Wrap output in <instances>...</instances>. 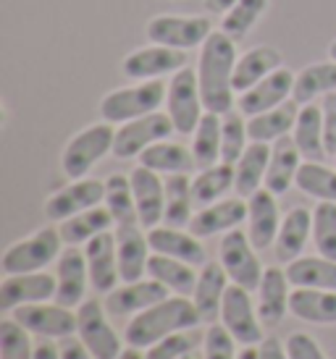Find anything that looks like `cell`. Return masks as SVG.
Instances as JSON below:
<instances>
[{
    "mask_svg": "<svg viewBox=\"0 0 336 359\" xmlns=\"http://www.w3.org/2000/svg\"><path fill=\"white\" fill-rule=\"evenodd\" d=\"M237 42L224 32H210L200 50V95L208 113L226 116L234 105V66H237Z\"/></svg>",
    "mask_w": 336,
    "mask_h": 359,
    "instance_id": "cell-1",
    "label": "cell"
},
{
    "mask_svg": "<svg viewBox=\"0 0 336 359\" xmlns=\"http://www.w3.org/2000/svg\"><path fill=\"white\" fill-rule=\"evenodd\" d=\"M200 323L202 318H200L195 302L176 294V297H168V299L148 307L145 312L134 315L127 325V344L137 346V349H150L153 344L163 341L171 333L195 330Z\"/></svg>",
    "mask_w": 336,
    "mask_h": 359,
    "instance_id": "cell-2",
    "label": "cell"
},
{
    "mask_svg": "<svg viewBox=\"0 0 336 359\" xmlns=\"http://www.w3.org/2000/svg\"><path fill=\"white\" fill-rule=\"evenodd\" d=\"M166 84L160 79H148L134 87H121L103 97L100 116L108 123H127V121L150 116L166 102Z\"/></svg>",
    "mask_w": 336,
    "mask_h": 359,
    "instance_id": "cell-3",
    "label": "cell"
},
{
    "mask_svg": "<svg viewBox=\"0 0 336 359\" xmlns=\"http://www.w3.org/2000/svg\"><path fill=\"white\" fill-rule=\"evenodd\" d=\"M113 142H116V131L108 121L82 129L77 137H71V142L63 150V158H60L63 173L74 181L87 179V173L95 168V163L100 158H105L108 152H113Z\"/></svg>",
    "mask_w": 336,
    "mask_h": 359,
    "instance_id": "cell-4",
    "label": "cell"
},
{
    "mask_svg": "<svg viewBox=\"0 0 336 359\" xmlns=\"http://www.w3.org/2000/svg\"><path fill=\"white\" fill-rule=\"evenodd\" d=\"M60 231L58 229H40L27 239L11 244L3 252V273L6 276H19V273H37L45 270L50 262L60 257Z\"/></svg>",
    "mask_w": 336,
    "mask_h": 359,
    "instance_id": "cell-5",
    "label": "cell"
},
{
    "mask_svg": "<svg viewBox=\"0 0 336 359\" xmlns=\"http://www.w3.org/2000/svg\"><path fill=\"white\" fill-rule=\"evenodd\" d=\"M218 257H221L218 262L224 265L231 283H237L247 291H255L260 286L266 268L260 265L255 247H252V241L245 231H226V236L221 239V247H218Z\"/></svg>",
    "mask_w": 336,
    "mask_h": 359,
    "instance_id": "cell-6",
    "label": "cell"
},
{
    "mask_svg": "<svg viewBox=\"0 0 336 359\" xmlns=\"http://www.w3.org/2000/svg\"><path fill=\"white\" fill-rule=\"evenodd\" d=\"M168 116L174 121V129L179 134H195L200 118L205 116L202 113V95H200V79L198 71H192L189 66H184L181 71L174 74V79L168 84Z\"/></svg>",
    "mask_w": 336,
    "mask_h": 359,
    "instance_id": "cell-7",
    "label": "cell"
},
{
    "mask_svg": "<svg viewBox=\"0 0 336 359\" xmlns=\"http://www.w3.org/2000/svg\"><path fill=\"white\" fill-rule=\"evenodd\" d=\"M77 336L84 341L95 359H116L124 351L119 333L108 323L98 299H84L77 307Z\"/></svg>",
    "mask_w": 336,
    "mask_h": 359,
    "instance_id": "cell-8",
    "label": "cell"
},
{
    "mask_svg": "<svg viewBox=\"0 0 336 359\" xmlns=\"http://www.w3.org/2000/svg\"><path fill=\"white\" fill-rule=\"evenodd\" d=\"M174 121L168 113H150L142 118L127 121L121 123V129L116 131V142H113V155L119 160L139 158L148 150L150 144H155L160 140H168L174 134Z\"/></svg>",
    "mask_w": 336,
    "mask_h": 359,
    "instance_id": "cell-9",
    "label": "cell"
},
{
    "mask_svg": "<svg viewBox=\"0 0 336 359\" xmlns=\"http://www.w3.org/2000/svg\"><path fill=\"white\" fill-rule=\"evenodd\" d=\"M221 323L228 328V333L242 344V346H257L263 336V323L257 315V307H252V297L247 289L231 283L226 289L224 304H221Z\"/></svg>",
    "mask_w": 336,
    "mask_h": 359,
    "instance_id": "cell-10",
    "label": "cell"
},
{
    "mask_svg": "<svg viewBox=\"0 0 336 359\" xmlns=\"http://www.w3.org/2000/svg\"><path fill=\"white\" fill-rule=\"evenodd\" d=\"M11 318L40 339H66L77 333V312L63 304H24L11 309Z\"/></svg>",
    "mask_w": 336,
    "mask_h": 359,
    "instance_id": "cell-11",
    "label": "cell"
},
{
    "mask_svg": "<svg viewBox=\"0 0 336 359\" xmlns=\"http://www.w3.org/2000/svg\"><path fill=\"white\" fill-rule=\"evenodd\" d=\"M210 21L205 16H155L148 21V37L155 45L176 50H192L210 37Z\"/></svg>",
    "mask_w": 336,
    "mask_h": 359,
    "instance_id": "cell-12",
    "label": "cell"
},
{
    "mask_svg": "<svg viewBox=\"0 0 336 359\" xmlns=\"http://www.w3.org/2000/svg\"><path fill=\"white\" fill-rule=\"evenodd\" d=\"M56 291H58V278L45 270L6 276L0 283V307L11 312L24 304H40V302L56 299Z\"/></svg>",
    "mask_w": 336,
    "mask_h": 359,
    "instance_id": "cell-13",
    "label": "cell"
},
{
    "mask_svg": "<svg viewBox=\"0 0 336 359\" xmlns=\"http://www.w3.org/2000/svg\"><path fill=\"white\" fill-rule=\"evenodd\" d=\"M105 200V184L98 179H79L71 181L69 187L58 189L48 202H45V215L50 220H63L74 218L89 208H98Z\"/></svg>",
    "mask_w": 336,
    "mask_h": 359,
    "instance_id": "cell-14",
    "label": "cell"
},
{
    "mask_svg": "<svg viewBox=\"0 0 336 359\" xmlns=\"http://www.w3.org/2000/svg\"><path fill=\"white\" fill-rule=\"evenodd\" d=\"M295 74L289 69H276L273 74H268L266 79H260L255 87H250L247 92L239 95V113L242 116H260L266 110H273L276 105L289 100V95L295 92Z\"/></svg>",
    "mask_w": 336,
    "mask_h": 359,
    "instance_id": "cell-15",
    "label": "cell"
},
{
    "mask_svg": "<svg viewBox=\"0 0 336 359\" xmlns=\"http://www.w3.org/2000/svg\"><path fill=\"white\" fill-rule=\"evenodd\" d=\"M84 255H87L89 268V286L98 294H110L121 280L119 273V255H116V233H100L95 239L84 244Z\"/></svg>",
    "mask_w": 336,
    "mask_h": 359,
    "instance_id": "cell-16",
    "label": "cell"
},
{
    "mask_svg": "<svg viewBox=\"0 0 336 359\" xmlns=\"http://www.w3.org/2000/svg\"><path fill=\"white\" fill-rule=\"evenodd\" d=\"M184 66H187L184 50L168 48V45H153V48H142L127 55L121 69L129 79H158L166 74H176Z\"/></svg>",
    "mask_w": 336,
    "mask_h": 359,
    "instance_id": "cell-17",
    "label": "cell"
},
{
    "mask_svg": "<svg viewBox=\"0 0 336 359\" xmlns=\"http://www.w3.org/2000/svg\"><path fill=\"white\" fill-rule=\"evenodd\" d=\"M129 179H131V189H134L139 226L155 229L166 215V181L160 179V173L145 168V165H137Z\"/></svg>",
    "mask_w": 336,
    "mask_h": 359,
    "instance_id": "cell-18",
    "label": "cell"
},
{
    "mask_svg": "<svg viewBox=\"0 0 336 359\" xmlns=\"http://www.w3.org/2000/svg\"><path fill=\"white\" fill-rule=\"evenodd\" d=\"M56 278H58V291H56V302L63 307H79L84 302V291L89 283V268L87 255L77 247L60 252L56 259Z\"/></svg>",
    "mask_w": 336,
    "mask_h": 359,
    "instance_id": "cell-19",
    "label": "cell"
},
{
    "mask_svg": "<svg viewBox=\"0 0 336 359\" xmlns=\"http://www.w3.org/2000/svg\"><path fill=\"white\" fill-rule=\"evenodd\" d=\"M247 236L255 250H268L276 241L281 218L273 191L257 189L252 197H247Z\"/></svg>",
    "mask_w": 336,
    "mask_h": 359,
    "instance_id": "cell-20",
    "label": "cell"
},
{
    "mask_svg": "<svg viewBox=\"0 0 336 359\" xmlns=\"http://www.w3.org/2000/svg\"><path fill=\"white\" fill-rule=\"evenodd\" d=\"M168 286H163L160 280L150 278V280H134V283H124L121 289H113L105 299V309L110 315H139L148 307L158 304V302L168 299Z\"/></svg>",
    "mask_w": 336,
    "mask_h": 359,
    "instance_id": "cell-21",
    "label": "cell"
},
{
    "mask_svg": "<svg viewBox=\"0 0 336 359\" xmlns=\"http://www.w3.org/2000/svg\"><path fill=\"white\" fill-rule=\"evenodd\" d=\"M148 241L153 252L176 257L181 262L195 265V268H202L208 262V252L192 231L187 233V231L174 229V226H155V229L148 231Z\"/></svg>",
    "mask_w": 336,
    "mask_h": 359,
    "instance_id": "cell-22",
    "label": "cell"
},
{
    "mask_svg": "<svg viewBox=\"0 0 336 359\" xmlns=\"http://www.w3.org/2000/svg\"><path fill=\"white\" fill-rule=\"evenodd\" d=\"M289 286L292 283L287 278V270L266 268L263 280L257 286V315L266 328H276L278 323L287 318L289 297H292Z\"/></svg>",
    "mask_w": 336,
    "mask_h": 359,
    "instance_id": "cell-23",
    "label": "cell"
},
{
    "mask_svg": "<svg viewBox=\"0 0 336 359\" xmlns=\"http://www.w3.org/2000/svg\"><path fill=\"white\" fill-rule=\"evenodd\" d=\"M247 220V202L245 200H221L213 205L195 212L189 220V231L205 239V236H216V233H226V231L237 229L239 223Z\"/></svg>",
    "mask_w": 336,
    "mask_h": 359,
    "instance_id": "cell-24",
    "label": "cell"
},
{
    "mask_svg": "<svg viewBox=\"0 0 336 359\" xmlns=\"http://www.w3.org/2000/svg\"><path fill=\"white\" fill-rule=\"evenodd\" d=\"M228 276L221 262H205L198 273V286L192 294V302L198 307L202 323H216L221 318V304L228 289Z\"/></svg>",
    "mask_w": 336,
    "mask_h": 359,
    "instance_id": "cell-25",
    "label": "cell"
},
{
    "mask_svg": "<svg viewBox=\"0 0 336 359\" xmlns=\"http://www.w3.org/2000/svg\"><path fill=\"white\" fill-rule=\"evenodd\" d=\"M148 236L139 226H119L116 229V255H119V273L124 283L142 280L148 273Z\"/></svg>",
    "mask_w": 336,
    "mask_h": 359,
    "instance_id": "cell-26",
    "label": "cell"
},
{
    "mask_svg": "<svg viewBox=\"0 0 336 359\" xmlns=\"http://www.w3.org/2000/svg\"><path fill=\"white\" fill-rule=\"evenodd\" d=\"M302 165V152L297 147L295 137H281L273 142V150H271V163H268L266 173V189L273 194H287L289 187L295 184L297 170Z\"/></svg>",
    "mask_w": 336,
    "mask_h": 359,
    "instance_id": "cell-27",
    "label": "cell"
},
{
    "mask_svg": "<svg viewBox=\"0 0 336 359\" xmlns=\"http://www.w3.org/2000/svg\"><path fill=\"white\" fill-rule=\"evenodd\" d=\"M313 236V212L307 208H295L281 220V229L276 236V257L281 262L302 257L307 239Z\"/></svg>",
    "mask_w": 336,
    "mask_h": 359,
    "instance_id": "cell-28",
    "label": "cell"
},
{
    "mask_svg": "<svg viewBox=\"0 0 336 359\" xmlns=\"http://www.w3.org/2000/svg\"><path fill=\"white\" fill-rule=\"evenodd\" d=\"M289 312L316 325H336V291L295 289L289 297Z\"/></svg>",
    "mask_w": 336,
    "mask_h": 359,
    "instance_id": "cell-29",
    "label": "cell"
},
{
    "mask_svg": "<svg viewBox=\"0 0 336 359\" xmlns=\"http://www.w3.org/2000/svg\"><path fill=\"white\" fill-rule=\"evenodd\" d=\"M287 278L295 289H328L336 291V259L323 255L318 257H297L287 262Z\"/></svg>",
    "mask_w": 336,
    "mask_h": 359,
    "instance_id": "cell-30",
    "label": "cell"
},
{
    "mask_svg": "<svg viewBox=\"0 0 336 359\" xmlns=\"http://www.w3.org/2000/svg\"><path fill=\"white\" fill-rule=\"evenodd\" d=\"M268 163H271L268 142H250L245 155L234 163V170H237L234 189H237L239 197H252L260 189V184H266Z\"/></svg>",
    "mask_w": 336,
    "mask_h": 359,
    "instance_id": "cell-31",
    "label": "cell"
},
{
    "mask_svg": "<svg viewBox=\"0 0 336 359\" xmlns=\"http://www.w3.org/2000/svg\"><path fill=\"white\" fill-rule=\"evenodd\" d=\"M148 276L160 280L163 286H168V289L174 291V294H179V297L195 294V286H198L195 265L181 262V259H176V257H168V255H158V252L150 255Z\"/></svg>",
    "mask_w": 336,
    "mask_h": 359,
    "instance_id": "cell-32",
    "label": "cell"
},
{
    "mask_svg": "<svg viewBox=\"0 0 336 359\" xmlns=\"http://www.w3.org/2000/svg\"><path fill=\"white\" fill-rule=\"evenodd\" d=\"M297 116H299V102L287 100L276 105L273 110H266L260 116H252L247 121V134L252 142H276L287 137L295 129Z\"/></svg>",
    "mask_w": 336,
    "mask_h": 359,
    "instance_id": "cell-33",
    "label": "cell"
},
{
    "mask_svg": "<svg viewBox=\"0 0 336 359\" xmlns=\"http://www.w3.org/2000/svg\"><path fill=\"white\" fill-rule=\"evenodd\" d=\"M295 142L305 160L328 158L326 144H323V110L316 102L299 105V116L295 123Z\"/></svg>",
    "mask_w": 336,
    "mask_h": 359,
    "instance_id": "cell-34",
    "label": "cell"
},
{
    "mask_svg": "<svg viewBox=\"0 0 336 359\" xmlns=\"http://www.w3.org/2000/svg\"><path fill=\"white\" fill-rule=\"evenodd\" d=\"M281 69V53L273 48H252L245 55L237 58L234 66V92H247L250 87H255L260 79H266L268 74H273Z\"/></svg>",
    "mask_w": 336,
    "mask_h": 359,
    "instance_id": "cell-35",
    "label": "cell"
},
{
    "mask_svg": "<svg viewBox=\"0 0 336 359\" xmlns=\"http://www.w3.org/2000/svg\"><path fill=\"white\" fill-rule=\"evenodd\" d=\"M139 165L155 170V173L171 176V173H189L198 163H195L192 150H187L184 144L160 140L155 144H150L148 150L139 155Z\"/></svg>",
    "mask_w": 336,
    "mask_h": 359,
    "instance_id": "cell-36",
    "label": "cell"
},
{
    "mask_svg": "<svg viewBox=\"0 0 336 359\" xmlns=\"http://www.w3.org/2000/svg\"><path fill=\"white\" fill-rule=\"evenodd\" d=\"M116 220L110 215L108 208H89L79 215H74V218L63 220L60 223V239L63 244H69V247H79V244H87L89 239H95L100 233H105L110 231Z\"/></svg>",
    "mask_w": 336,
    "mask_h": 359,
    "instance_id": "cell-37",
    "label": "cell"
},
{
    "mask_svg": "<svg viewBox=\"0 0 336 359\" xmlns=\"http://www.w3.org/2000/svg\"><path fill=\"white\" fill-rule=\"evenodd\" d=\"M328 92H336V60L328 63H313L297 74L292 100L299 105L316 102V97H326Z\"/></svg>",
    "mask_w": 336,
    "mask_h": 359,
    "instance_id": "cell-38",
    "label": "cell"
},
{
    "mask_svg": "<svg viewBox=\"0 0 336 359\" xmlns=\"http://www.w3.org/2000/svg\"><path fill=\"white\" fill-rule=\"evenodd\" d=\"M237 181V170L231 163H216L210 168H202L198 173V179L192 181V197L195 205H213L226 194Z\"/></svg>",
    "mask_w": 336,
    "mask_h": 359,
    "instance_id": "cell-39",
    "label": "cell"
},
{
    "mask_svg": "<svg viewBox=\"0 0 336 359\" xmlns=\"http://www.w3.org/2000/svg\"><path fill=\"white\" fill-rule=\"evenodd\" d=\"M221 126H224V118L218 113L205 110V116L200 118L198 129L192 134V155L198 168H210L221 163Z\"/></svg>",
    "mask_w": 336,
    "mask_h": 359,
    "instance_id": "cell-40",
    "label": "cell"
},
{
    "mask_svg": "<svg viewBox=\"0 0 336 359\" xmlns=\"http://www.w3.org/2000/svg\"><path fill=\"white\" fill-rule=\"evenodd\" d=\"M192 181L187 173H171L166 179V215L163 223L174 229H184L192 220Z\"/></svg>",
    "mask_w": 336,
    "mask_h": 359,
    "instance_id": "cell-41",
    "label": "cell"
},
{
    "mask_svg": "<svg viewBox=\"0 0 336 359\" xmlns=\"http://www.w3.org/2000/svg\"><path fill=\"white\" fill-rule=\"evenodd\" d=\"M105 208L116 220V226H137L139 212L137 202H134V189H131V179L113 173L105 181Z\"/></svg>",
    "mask_w": 336,
    "mask_h": 359,
    "instance_id": "cell-42",
    "label": "cell"
},
{
    "mask_svg": "<svg viewBox=\"0 0 336 359\" xmlns=\"http://www.w3.org/2000/svg\"><path fill=\"white\" fill-rule=\"evenodd\" d=\"M295 184L321 202H336V168H326L318 160H305L297 170Z\"/></svg>",
    "mask_w": 336,
    "mask_h": 359,
    "instance_id": "cell-43",
    "label": "cell"
},
{
    "mask_svg": "<svg viewBox=\"0 0 336 359\" xmlns=\"http://www.w3.org/2000/svg\"><path fill=\"white\" fill-rule=\"evenodd\" d=\"M268 0H237L231 8L224 13L221 19V32L228 34L234 42L245 40L247 32L257 24V19L263 16Z\"/></svg>",
    "mask_w": 336,
    "mask_h": 359,
    "instance_id": "cell-44",
    "label": "cell"
},
{
    "mask_svg": "<svg viewBox=\"0 0 336 359\" xmlns=\"http://www.w3.org/2000/svg\"><path fill=\"white\" fill-rule=\"evenodd\" d=\"M247 123L242 118V113L228 110L224 116V126H221V163H237L245 150H247Z\"/></svg>",
    "mask_w": 336,
    "mask_h": 359,
    "instance_id": "cell-45",
    "label": "cell"
},
{
    "mask_svg": "<svg viewBox=\"0 0 336 359\" xmlns=\"http://www.w3.org/2000/svg\"><path fill=\"white\" fill-rule=\"evenodd\" d=\"M313 241L318 255L336 259V202H321L313 210Z\"/></svg>",
    "mask_w": 336,
    "mask_h": 359,
    "instance_id": "cell-46",
    "label": "cell"
},
{
    "mask_svg": "<svg viewBox=\"0 0 336 359\" xmlns=\"http://www.w3.org/2000/svg\"><path fill=\"white\" fill-rule=\"evenodd\" d=\"M34 344L30 330L13 318L0 320V359H32Z\"/></svg>",
    "mask_w": 336,
    "mask_h": 359,
    "instance_id": "cell-47",
    "label": "cell"
},
{
    "mask_svg": "<svg viewBox=\"0 0 336 359\" xmlns=\"http://www.w3.org/2000/svg\"><path fill=\"white\" fill-rule=\"evenodd\" d=\"M195 346H198V336L189 333V330H179V333H171L158 344H153L145 351V359H181L187 357L189 351H195Z\"/></svg>",
    "mask_w": 336,
    "mask_h": 359,
    "instance_id": "cell-48",
    "label": "cell"
},
{
    "mask_svg": "<svg viewBox=\"0 0 336 359\" xmlns=\"http://www.w3.org/2000/svg\"><path fill=\"white\" fill-rule=\"evenodd\" d=\"M237 344L239 341L228 333V328L221 323H210L205 333V346H202V359H237Z\"/></svg>",
    "mask_w": 336,
    "mask_h": 359,
    "instance_id": "cell-49",
    "label": "cell"
},
{
    "mask_svg": "<svg viewBox=\"0 0 336 359\" xmlns=\"http://www.w3.org/2000/svg\"><path fill=\"white\" fill-rule=\"evenodd\" d=\"M287 351L292 359H328L310 333H292L287 339Z\"/></svg>",
    "mask_w": 336,
    "mask_h": 359,
    "instance_id": "cell-50",
    "label": "cell"
},
{
    "mask_svg": "<svg viewBox=\"0 0 336 359\" xmlns=\"http://www.w3.org/2000/svg\"><path fill=\"white\" fill-rule=\"evenodd\" d=\"M323 110V144H326V155L336 158V92H328L321 100Z\"/></svg>",
    "mask_w": 336,
    "mask_h": 359,
    "instance_id": "cell-51",
    "label": "cell"
},
{
    "mask_svg": "<svg viewBox=\"0 0 336 359\" xmlns=\"http://www.w3.org/2000/svg\"><path fill=\"white\" fill-rule=\"evenodd\" d=\"M60 359H95V357H92V351L84 346L82 339L66 336V339H60Z\"/></svg>",
    "mask_w": 336,
    "mask_h": 359,
    "instance_id": "cell-52",
    "label": "cell"
},
{
    "mask_svg": "<svg viewBox=\"0 0 336 359\" xmlns=\"http://www.w3.org/2000/svg\"><path fill=\"white\" fill-rule=\"evenodd\" d=\"M257 351H260V359H292L287 351V344H281L278 339L268 336L257 344Z\"/></svg>",
    "mask_w": 336,
    "mask_h": 359,
    "instance_id": "cell-53",
    "label": "cell"
},
{
    "mask_svg": "<svg viewBox=\"0 0 336 359\" xmlns=\"http://www.w3.org/2000/svg\"><path fill=\"white\" fill-rule=\"evenodd\" d=\"M32 359H60V344H53V339H42L34 346Z\"/></svg>",
    "mask_w": 336,
    "mask_h": 359,
    "instance_id": "cell-54",
    "label": "cell"
},
{
    "mask_svg": "<svg viewBox=\"0 0 336 359\" xmlns=\"http://www.w3.org/2000/svg\"><path fill=\"white\" fill-rule=\"evenodd\" d=\"M234 3H237V0H205V8H208L210 13H226Z\"/></svg>",
    "mask_w": 336,
    "mask_h": 359,
    "instance_id": "cell-55",
    "label": "cell"
},
{
    "mask_svg": "<svg viewBox=\"0 0 336 359\" xmlns=\"http://www.w3.org/2000/svg\"><path fill=\"white\" fill-rule=\"evenodd\" d=\"M116 359H145V354H142V349H137V346H129V349H124Z\"/></svg>",
    "mask_w": 336,
    "mask_h": 359,
    "instance_id": "cell-56",
    "label": "cell"
},
{
    "mask_svg": "<svg viewBox=\"0 0 336 359\" xmlns=\"http://www.w3.org/2000/svg\"><path fill=\"white\" fill-rule=\"evenodd\" d=\"M237 359H260V351H257V346H245L237 354Z\"/></svg>",
    "mask_w": 336,
    "mask_h": 359,
    "instance_id": "cell-57",
    "label": "cell"
},
{
    "mask_svg": "<svg viewBox=\"0 0 336 359\" xmlns=\"http://www.w3.org/2000/svg\"><path fill=\"white\" fill-rule=\"evenodd\" d=\"M328 58L336 60V42H331V48H328Z\"/></svg>",
    "mask_w": 336,
    "mask_h": 359,
    "instance_id": "cell-58",
    "label": "cell"
},
{
    "mask_svg": "<svg viewBox=\"0 0 336 359\" xmlns=\"http://www.w3.org/2000/svg\"><path fill=\"white\" fill-rule=\"evenodd\" d=\"M181 359H202V357H200V354H198V351H189V354H187V357H181Z\"/></svg>",
    "mask_w": 336,
    "mask_h": 359,
    "instance_id": "cell-59",
    "label": "cell"
},
{
    "mask_svg": "<svg viewBox=\"0 0 336 359\" xmlns=\"http://www.w3.org/2000/svg\"><path fill=\"white\" fill-rule=\"evenodd\" d=\"M334 160H336V158H334Z\"/></svg>",
    "mask_w": 336,
    "mask_h": 359,
    "instance_id": "cell-60",
    "label": "cell"
}]
</instances>
